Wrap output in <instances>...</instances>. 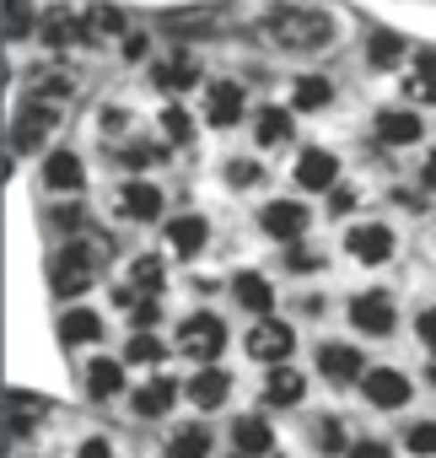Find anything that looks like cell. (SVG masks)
Returning <instances> with one entry per match:
<instances>
[{"instance_id": "74e56055", "label": "cell", "mask_w": 436, "mask_h": 458, "mask_svg": "<svg viewBox=\"0 0 436 458\" xmlns=\"http://www.w3.org/2000/svg\"><path fill=\"white\" fill-rule=\"evenodd\" d=\"M404 447H409L415 458H436V420H420V426H409Z\"/></svg>"}, {"instance_id": "4fadbf2b", "label": "cell", "mask_w": 436, "mask_h": 458, "mask_svg": "<svg viewBox=\"0 0 436 458\" xmlns=\"http://www.w3.org/2000/svg\"><path fill=\"white\" fill-rule=\"evenodd\" d=\"M232 297H238V308H248V313H259V318L275 313V286H270L259 270H238V276H232Z\"/></svg>"}, {"instance_id": "f5cc1de1", "label": "cell", "mask_w": 436, "mask_h": 458, "mask_svg": "<svg viewBox=\"0 0 436 458\" xmlns=\"http://www.w3.org/2000/svg\"><path fill=\"white\" fill-rule=\"evenodd\" d=\"M431 388H436V361H431Z\"/></svg>"}, {"instance_id": "44dd1931", "label": "cell", "mask_w": 436, "mask_h": 458, "mask_svg": "<svg viewBox=\"0 0 436 458\" xmlns=\"http://www.w3.org/2000/svg\"><path fill=\"white\" fill-rule=\"evenodd\" d=\"M38 33H44V44L49 49H65V44H76V38H87V22L76 17V12H44V22H38Z\"/></svg>"}, {"instance_id": "484cf974", "label": "cell", "mask_w": 436, "mask_h": 458, "mask_svg": "<svg viewBox=\"0 0 436 458\" xmlns=\"http://www.w3.org/2000/svg\"><path fill=\"white\" fill-rule=\"evenodd\" d=\"M232 442H238V453H248V458H264V453H275V431H270L259 415H243V420L232 426Z\"/></svg>"}, {"instance_id": "60d3db41", "label": "cell", "mask_w": 436, "mask_h": 458, "mask_svg": "<svg viewBox=\"0 0 436 458\" xmlns=\"http://www.w3.org/2000/svg\"><path fill=\"white\" fill-rule=\"evenodd\" d=\"M33 98H44V103H60V98H71V76H44Z\"/></svg>"}, {"instance_id": "ab89813d", "label": "cell", "mask_w": 436, "mask_h": 458, "mask_svg": "<svg viewBox=\"0 0 436 458\" xmlns=\"http://www.w3.org/2000/svg\"><path fill=\"white\" fill-rule=\"evenodd\" d=\"M167 33H178V38L183 33H210V22H205V12H172L167 17Z\"/></svg>"}, {"instance_id": "83f0119b", "label": "cell", "mask_w": 436, "mask_h": 458, "mask_svg": "<svg viewBox=\"0 0 436 458\" xmlns=\"http://www.w3.org/2000/svg\"><path fill=\"white\" fill-rule=\"evenodd\" d=\"M124 388V361H92L87 367V394L92 399H113Z\"/></svg>"}, {"instance_id": "4316f807", "label": "cell", "mask_w": 436, "mask_h": 458, "mask_svg": "<svg viewBox=\"0 0 436 458\" xmlns=\"http://www.w3.org/2000/svg\"><path fill=\"white\" fill-rule=\"evenodd\" d=\"M81 22H87V44H103V38H119V33L130 28L119 6H87V12H81Z\"/></svg>"}, {"instance_id": "8fae6325", "label": "cell", "mask_w": 436, "mask_h": 458, "mask_svg": "<svg viewBox=\"0 0 436 458\" xmlns=\"http://www.w3.org/2000/svg\"><path fill=\"white\" fill-rule=\"evenodd\" d=\"M232 399V377L222 372V367H199L194 377H189V404H199V410H222Z\"/></svg>"}, {"instance_id": "7bdbcfd3", "label": "cell", "mask_w": 436, "mask_h": 458, "mask_svg": "<svg viewBox=\"0 0 436 458\" xmlns=\"http://www.w3.org/2000/svg\"><path fill=\"white\" fill-rule=\"evenodd\" d=\"M227 183H238V189L259 183V162H227Z\"/></svg>"}, {"instance_id": "d6986e66", "label": "cell", "mask_w": 436, "mask_h": 458, "mask_svg": "<svg viewBox=\"0 0 436 458\" xmlns=\"http://www.w3.org/2000/svg\"><path fill=\"white\" fill-rule=\"evenodd\" d=\"M205 238H210V221H205V216H178V221H167V243H172V254H183V259H194V254L205 249Z\"/></svg>"}, {"instance_id": "7dc6e473", "label": "cell", "mask_w": 436, "mask_h": 458, "mask_svg": "<svg viewBox=\"0 0 436 458\" xmlns=\"http://www.w3.org/2000/svg\"><path fill=\"white\" fill-rule=\"evenodd\" d=\"M81 458H113V442L108 437H87L81 442Z\"/></svg>"}, {"instance_id": "7402d4cb", "label": "cell", "mask_w": 436, "mask_h": 458, "mask_svg": "<svg viewBox=\"0 0 436 458\" xmlns=\"http://www.w3.org/2000/svg\"><path fill=\"white\" fill-rule=\"evenodd\" d=\"M302 394H307V383H302L297 367H286V361L270 367V377H264V404H281V410H286V404H297Z\"/></svg>"}, {"instance_id": "9c48e42d", "label": "cell", "mask_w": 436, "mask_h": 458, "mask_svg": "<svg viewBox=\"0 0 436 458\" xmlns=\"http://www.w3.org/2000/svg\"><path fill=\"white\" fill-rule=\"evenodd\" d=\"M350 324L361 335H393V297L388 292H366L350 302Z\"/></svg>"}, {"instance_id": "2e32d148", "label": "cell", "mask_w": 436, "mask_h": 458, "mask_svg": "<svg viewBox=\"0 0 436 458\" xmlns=\"http://www.w3.org/2000/svg\"><path fill=\"white\" fill-rule=\"evenodd\" d=\"M119 210H124L130 221H156V216H162V189L146 183V178H135V183L119 189Z\"/></svg>"}, {"instance_id": "d4e9b609", "label": "cell", "mask_w": 436, "mask_h": 458, "mask_svg": "<svg viewBox=\"0 0 436 458\" xmlns=\"http://www.w3.org/2000/svg\"><path fill=\"white\" fill-rule=\"evenodd\" d=\"M60 340H65V345H92V340H103V313L71 308V313L60 318Z\"/></svg>"}, {"instance_id": "9a60e30c", "label": "cell", "mask_w": 436, "mask_h": 458, "mask_svg": "<svg viewBox=\"0 0 436 458\" xmlns=\"http://www.w3.org/2000/svg\"><path fill=\"white\" fill-rule=\"evenodd\" d=\"M44 415H49V404H44L38 394H17V388L6 394V437H12V442H17V437H28Z\"/></svg>"}, {"instance_id": "f1b7e54d", "label": "cell", "mask_w": 436, "mask_h": 458, "mask_svg": "<svg viewBox=\"0 0 436 458\" xmlns=\"http://www.w3.org/2000/svg\"><path fill=\"white\" fill-rule=\"evenodd\" d=\"M291 103H297L302 114H318V108L334 103V81H323V76H302L297 92H291Z\"/></svg>"}, {"instance_id": "ac0fdd59", "label": "cell", "mask_w": 436, "mask_h": 458, "mask_svg": "<svg viewBox=\"0 0 436 458\" xmlns=\"http://www.w3.org/2000/svg\"><path fill=\"white\" fill-rule=\"evenodd\" d=\"M334 178H340V157L334 151H302V162H297V183L302 189H334Z\"/></svg>"}, {"instance_id": "c3c4849f", "label": "cell", "mask_w": 436, "mask_h": 458, "mask_svg": "<svg viewBox=\"0 0 436 458\" xmlns=\"http://www.w3.org/2000/svg\"><path fill=\"white\" fill-rule=\"evenodd\" d=\"M291 270H323V254H307V249H291Z\"/></svg>"}, {"instance_id": "4dcf8cb0", "label": "cell", "mask_w": 436, "mask_h": 458, "mask_svg": "<svg viewBox=\"0 0 436 458\" xmlns=\"http://www.w3.org/2000/svg\"><path fill=\"white\" fill-rule=\"evenodd\" d=\"M366 60H372L377 71H393V65L404 60V38H398V33H372V38H366Z\"/></svg>"}, {"instance_id": "836d02e7", "label": "cell", "mask_w": 436, "mask_h": 458, "mask_svg": "<svg viewBox=\"0 0 436 458\" xmlns=\"http://www.w3.org/2000/svg\"><path fill=\"white\" fill-rule=\"evenodd\" d=\"M162 135H167L172 146H189V140H194V119H189L183 103H167V108H162Z\"/></svg>"}, {"instance_id": "3957f363", "label": "cell", "mask_w": 436, "mask_h": 458, "mask_svg": "<svg viewBox=\"0 0 436 458\" xmlns=\"http://www.w3.org/2000/svg\"><path fill=\"white\" fill-rule=\"evenodd\" d=\"M60 119H65V103H44V98H28L22 108H17V119H12V151H38L54 130H60Z\"/></svg>"}, {"instance_id": "52a82bcc", "label": "cell", "mask_w": 436, "mask_h": 458, "mask_svg": "<svg viewBox=\"0 0 436 458\" xmlns=\"http://www.w3.org/2000/svg\"><path fill=\"white\" fill-rule=\"evenodd\" d=\"M361 394H366V404H377V410H398V404H409V377L393 372V367H366Z\"/></svg>"}, {"instance_id": "ffe728a7", "label": "cell", "mask_w": 436, "mask_h": 458, "mask_svg": "<svg viewBox=\"0 0 436 458\" xmlns=\"http://www.w3.org/2000/svg\"><path fill=\"white\" fill-rule=\"evenodd\" d=\"M172 399H178V383H172V377H151V383L135 388V415H140V420H156V415L172 410Z\"/></svg>"}, {"instance_id": "ee69618b", "label": "cell", "mask_w": 436, "mask_h": 458, "mask_svg": "<svg viewBox=\"0 0 436 458\" xmlns=\"http://www.w3.org/2000/svg\"><path fill=\"white\" fill-rule=\"evenodd\" d=\"M156 318H162V313H156V302H151V297H146V302H135V313H130V324H135V335H146V329H156Z\"/></svg>"}, {"instance_id": "816d5d0a", "label": "cell", "mask_w": 436, "mask_h": 458, "mask_svg": "<svg viewBox=\"0 0 436 458\" xmlns=\"http://www.w3.org/2000/svg\"><path fill=\"white\" fill-rule=\"evenodd\" d=\"M425 189H436V151L425 157Z\"/></svg>"}, {"instance_id": "603a6c76", "label": "cell", "mask_w": 436, "mask_h": 458, "mask_svg": "<svg viewBox=\"0 0 436 458\" xmlns=\"http://www.w3.org/2000/svg\"><path fill=\"white\" fill-rule=\"evenodd\" d=\"M404 98L409 103H436V49L415 55V71L404 76Z\"/></svg>"}, {"instance_id": "f546056e", "label": "cell", "mask_w": 436, "mask_h": 458, "mask_svg": "<svg viewBox=\"0 0 436 458\" xmlns=\"http://www.w3.org/2000/svg\"><path fill=\"white\" fill-rule=\"evenodd\" d=\"M210 453V431L205 426H183L167 437V458H205Z\"/></svg>"}, {"instance_id": "6da1fadb", "label": "cell", "mask_w": 436, "mask_h": 458, "mask_svg": "<svg viewBox=\"0 0 436 458\" xmlns=\"http://www.w3.org/2000/svg\"><path fill=\"white\" fill-rule=\"evenodd\" d=\"M259 33L275 44V49H291V55H313L334 38V17L323 6H297V0H275V6L259 17Z\"/></svg>"}, {"instance_id": "e575fe53", "label": "cell", "mask_w": 436, "mask_h": 458, "mask_svg": "<svg viewBox=\"0 0 436 458\" xmlns=\"http://www.w3.org/2000/svg\"><path fill=\"white\" fill-rule=\"evenodd\" d=\"M38 22H33V6H28V0H6V38L17 44V38H28Z\"/></svg>"}, {"instance_id": "bcb514c9", "label": "cell", "mask_w": 436, "mask_h": 458, "mask_svg": "<svg viewBox=\"0 0 436 458\" xmlns=\"http://www.w3.org/2000/svg\"><path fill=\"white\" fill-rule=\"evenodd\" d=\"M350 458H393L388 442H350Z\"/></svg>"}, {"instance_id": "db71d44e", "label": "cell", "mask_w": 436, "mask_h": 458, "mask_svg": "<svg viewBox=\"0 0 436 458\" xmlns=\"http://www.w3.org/2000/svg\"><path fill=\"white\" fill-rule=\"evenodd\" d=\"M232 458H248V453H232Z\"/></svg>"}, {"instance_id": "cb8c5ba5", "label": "cell", "mask_w": 436, "mask_h": 458, "mask_svg": "<svg viewBox=\"0 0 436 458\" xmlns=\"http://www.w3.org/2000/svg\"><path fill=\"white\" fill-rule=\"evenodd\" d=\"M205 114H210V124H222V130L238 124V119H243V87H238V81H215Z\"/></svg>"}, {"instance_id": "f907efd6", "label": "cell", "mask_w": 436, "mask_h": 458, "mask_svg": "<svg viewBox=\"0 0 436 458\" xmlns=\"http://www.w3.org/2000/svg\"><path fill=\"white\" fill-rule=\"evenodd\" d=\"M329 205H334V216H345V210L356 205V194H350V189H334V199H329Z\"/></svg>"}, {"instance_id": "7c38bea8", "label": "cell", "mask_w": 436, "mask_h": 458, "mask_svg": "<svg viewBox=\"0 0 436 458\" xmlns=\"http://www.w3.org/2000/svg\"><path fill=\"white\" fill-rule=\"evenodd\" d=\"M81 183H87V173H81V157H76V151L60 146V151L44 157V189H54V194H76Z\"/></svg>"}, {"instance_id": "277c9868", "label": "cell", "mask_w": 436, "mask_h": 458, "mask_svg": "<svg viewBox=\"0 0 436 458\" xmlns=\"http://www.w3.org/2000/svg\"><path fill=\"white\" fill-rule=\"evenodd\" d=\"M222 345H227V324L215 318V313H189L178 324V351L189 361H215V356H222Z\"/></svg>"}, {"instance_id": "681fc988", "label": "cell", "mask_w": 436, "mask_h": 458, "mask_svg": "<svg viewBox=\"0 0 436 458\" xmlns=\"http://www.w3.org/2000/svg\"><path fill=\"white\" fill-rule=\"evenodd\" d=\"M420 340L436 351V308H425V313H420Z\"/></svg>"}, {"instance_id": "ba28073f", "label": "cell", "mask_w": 436, "mask_h": 458, "mask_svg": "<svg viewBox=\"0 0 436 458\" xmlns=\"http://www.w3.org/2000/svg\"><path fill=\"white\" fill-rule=\"evenodd\" d=\"M345 249H350V259H361V265H382V259H393V226H382V221L350 226Z\"/></svg>"}, {"instance_id": "5bb4252c", "label": "cell", "mask_w": 436, "mask_h": 458, "mask_svg": "<svg viewBox=\"0 0 436 458\" xmlns=\"http://www.w3.org/2000/svg\"><path fill=\"white\" fill-rule=\"evenodd\" d=\"M318 372H323L329 383H361V377H366L361 351H350V345H318Z\"/></svg>"}, {"instance_id": "7a4b0ae2", "label": "cell", "mask_w": 436, "mask_h": 458, "mask_svg": "<svg viewBox=\"0 0 436 458\" xmlns=\"http://www.w3.org/2000/svg\"><path fill=\"white\" fill-rule=\"evenodd\" d=\"M108 254H113V243L103 238V233H87V238H71L54 259H49V286H54V297H81L97 276H103V265H108Z\"/></svg>"}, {"instance_id": "8d00e7d4", "label": "cell", "mask_w": 436, "mask_h": 458, "mask_svg": "<svg viewBox=\"0 0 436 458\" xmlns=\"http://www.w3.org/2000/svg\"><path fill=\"white\" fill-rule=\"evenodd\" d=\"M124 361H135V367H156V361H162V340H156L151 329H146V335H135V340H130V351H124Z\"/></svg>"}, {"instance_id": "d6a6232c", "label": "cell", "mask_w": 436, "mask_h": 458, "mask_svg": "<svg viewBox=\"0 0 436 458\" xmlns=\"http://www.w3.org/2000/svg\"><path fill=\"white\" fill-rule=\"evenodd\" d=\"M162 281H167V276H162V259H156V254H140V259L130 265V286H135V292L156 297V292H162Z\"/></svg>"}, {"instance_id": "f6af8a7d", "label": "cell", "mask_w": 436, "mask_h": 458, "mask_svg": "<svg viewBox=\"0 0 436 458\" xmlns=\"http://www.w3.org/2000/svg\"><path fill=\"white\" fill-rule=\"evenodd\" d=\"M151 55V38L146 33H124V60H146Z\"/></svg>"}, {"instance_id": "f35d334b", "label": "cell", "mask_w": 436, "mask_h": 458, "mask_svg": "<svg viewBox=\"0 0 436 458\" xmlns=\"http://www.w3.org/2000/svg\"><path fill=\"white\" fill-rule=\"evenodd\" d=\"M313 437H318V453H345V447H350L340 420H318V431H313Z\"/></svg>"}, {"instance_id": "b9f144b4", "label": "cell", "mask_w": 436, "mask_h": 458, "mask_svg": "<svg viewBox=\"0 0 436 458\" xmlns=\"http://www.w3.org/2000/svg\"><path fill=\"white\" fill-rule=\"evenodd\" d=\"M156 157H162V146H124V151H119L124 167H151Z\"/></svg>"}, {"instance_id": "d590c367", "label": "cell", "mask_w": 436, "mask_h": 458, "mask_svg": "<svg viewBox=\"0 0 436 458\" xmlns=\"http://www.w3.org/2000/svg\"><path fill=\"white\" fill-rule=\"evenodd\" d=\"M54 233H65V238H87V233H92V221H87L81 205H60V210H54Z\"/></svg>"}, {"instance_id": "30bf717a", "label": "cell", "mask_w": 436, "mask_h": 458, "mask_svg": "<svg viewBox=\"0 0 436 458\" xmlns=\"http://www.w3.org/2000/svg\"><path fill=\"white\" fill-rule=\"evenodd\" d=\"M151 81L162 92H189V87H199V60L189 49H178V55H167V60L151 65Z\"/></svg>"}, {"instance_id": "1f68e13d", "label": "cell", "mask_w": 436, "mask_h": 458, "mask_svg": "<svg viewBox=\"0 0 436 458\" xmlns=\"http://www.w3.org/2000/svg\"><path fill=\"white\" fill-rule=\"evenodd\" d=\"M254 130H259V146H286L297 124H291V114H286V108H264Z\"/></svg>"}, {"instance_id": "8992f818", "label": "cell", "mask_w": 436, "mask_h": 458, "mask_svg": "<svg viewBox=\"0 0 436 458\" xmlns=\"http://www.w3.org/2000/svg\"><path fill=\"white\" fill-rule=\"evenodd\" d=\"M307 205H297V199H275V205H264L259 210V226L275 238V243H297L302 233H307Z\"/></svg>"}, {"instance_id": "5b68a950", "label": "cell", "mask_w": 436, "mask_h": 458, "mask_svg": "<svg viewBox=\"0 0 436 458\" xmlns=\"http://www.w3.org/2000/svg\"><path fill=\"white\" fill-rule=\"evenodd\" d=\"M291 345H297V335H291V324H281V318H259L254 335H248V356H254V361H270V367H281V361L291 356Z\"/></svg>"}, {"instance_id": "e0dca14e", "label": "cell", "mask_w": 436, "mask_h": 458, "mask_svg": "<svg viewBox=\"0 0 436 458\" xmlns=\"http://www.w3.org/2000/svg\"><path fill=\"white\" fill-rule=\"evenodd\" d=\"M377 140H382V146H415V140H420V114H409V108H382V114H377Z\"/></svg>"}]
</instances>
